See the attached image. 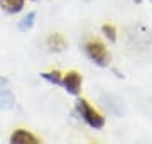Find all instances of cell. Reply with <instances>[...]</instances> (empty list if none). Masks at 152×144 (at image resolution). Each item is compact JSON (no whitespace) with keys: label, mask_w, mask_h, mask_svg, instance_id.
I'll return each instance as SVG.
<instances>
[{"label":"cell","mask_w":152,"mask_h":144,"mask_svg":"<svg viewBox=\"0 0 152 144\" xmlns=\"http://www.w3.org/2000/svg\"><path fill=\"white\" fill-rule=\"evenodd\" d=\"M68 43L61 34H51L48 37V48L53 51H64Z\"/></svg>","instance_id":"8992f818"},{"label":"cell","mask_w":152,"mask_h":144,"mask_svg":"<svg viewBox=\"0 0 152 144\" xmlns=\"http://www.w3.org/2000/svg\"><path fill=\"white\" fill-rule=\"evenodd\" d=\"M10 143H14V144H39L41 141L32 132H29L26 129H17L15 132H12Z\"/></svg>","instance_id":"277c9868"},{"label":"cell","mask_w":152,"mask_h":144,"mask_svg":"<svg viewBox=\"0 0 152 144\" xmlns=\"http://www.w3.org/2000/svg\"><path fill=\"white\" fill-rule=\"evenodd\" d=\"M135 2H140V0H135Z\"/></svg>","instance_id":"8fae6325"},{"label":"cell","mask_w":152,"mask_h":144,"mask_svg":"<svg viewBox=\"0 0 152 144\" xmlns=\"http://www.w3.org/2000/svg\"><path fill=\"white\" fill-rule=\"evenodd\" d=\"M102 32L105 34V37L108 39L110 43H115L117 41V29L112 24H105L103 27H102Z\"/></svg>","instance_id":"9c48e42d"},{"label":"cell","mask_w":152,"mask_h":144,"mask_svg":"<svg viewBox=\"0 0 152 144\" xmlns=\"http://www.w3.org/2000/svg\"><path fill=\"white\" fill-rule=\"evenodd\" d=\"M34 19H36V12H29L27 15H26V17L20 21V24H19V29H20L22 32L29 31V29L34 26Z\"/></svg>","instance_id":"ba28073f"},{"label":"cell","mask_w":152,"mask_h":144,"mask_svg":"<svg viewBox=\"0 0 152 144\" xmlns=\"http://www.w3.org/2000/svg\"><path fill=\"white\" fill-rule=\"evenodd\" d=\"M26 0H0V7L7 14H19L24 9Z\"/></svg>","instance_id":"5b68a950"},{"label":"cell","mask_w":152,"mask_h":144,"mask_svg":"<svg viewBox=\"0 0 152 144\" xmlns=\"http://www.w3.org/2000/svg\"><path fill=\"white\" fill-rule=\"evenodd\" d=\"M83 85V76L78 71H68L66 75H63V83L61 87L68 92L69 95H80Z\"/></svg>","instance_id":"3957f363"},{"label":"cell","mask_w":152,"mask_h":144,"mask_svg":"<svg viewBox=\"0 0 152 144\" xmlns=\"http://www.w3.org/2000/svg\"><path fill=\"white\" fill-rule=\"evenodd\" d=\"M7 83V80H4V78H0V85H5Z\"/></svg>","instance_id":"30bf717a"},{"label":"cell","mask_w":152,"mask_h":144,"mask_svg":"<svg viewBox=\"0 0 152 144\" xmlns=\"http://www.w3.org/2000/svg\"><path fill=\"white\" fill-rule=\"evenodd\" d=\"M85 51H86V56L90 60L98 65V66H108L110 63V53L107 49V46L102 43V41H98V39H90L86 44H85Z\"/></svg>","instance_id":"7a4b0ae2"},{"label":"cell","mask_w":152,"mask_h":144,"mask_svg":"<svg viewBox=\"0 0 152 144\" xmlns=\"http://www.w3.org/2000/svg\"><path fill=\"white\" fill-rule=\"evenodd\" d=\"M41 78H44L46 82L54 83V85H61V83H63V75H61L58 70H54V71H44V73H41Z\"/></svg>","instance_id":"52a82bcc"},{"label":"cell","mask_w":152,"mask_h":144,"mask_svg":"<svg viewBox=\"0 0 152 144\" xmlns=\"http://www.w3.org/2000/svg\"><path fill=\"white\" fill-rule=\"evenodd\" d=\"M76 110H78V114L81 115V119L86 122L90 127L102 129L105 126V117L98 110H95V109L88 104V100H85V98L76 100Z\"/></svg>","instance_id":"6da1fadb"}]
</instances>
